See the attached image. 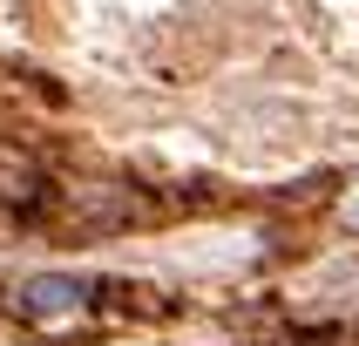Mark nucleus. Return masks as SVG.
<instances>
[{
	"mask_svg": "<svg viewBox=\"0 0 359 346\" xmlns=\"http://www.w3.org/2000/svg\"><path fill=\"white\" fill-rule=\"evenodd\" d=\"M0 312L48 346H81L102 319V285L81 272H27V279L0 285Z\"/></svg>",
	"mask_w": 359,
	"mask_h": 346,
	"instance_id": "nucleus-1",
	"label": "nucleus"
},
{
	"mask_svg": "<svg viewBox=\"0 0 359 346\" xmlns=\"http://www.w3.org/2000/svg\"><path fill=\"white\" fill-rule=\"evenodd\" d=\"M142 218H149V204L129 183H75V190H61V224L75 238H116V231H129Z\"/></svg>",
	"mask_w": 359,
	"mask_h": 346,
	"instance_id": "nucleus-2",
	"label": "nucleus"
},
{
	"mask_svg": "<svg viewBox=\"0 0 359 346\" xmlns=\"http://www.w3.org/2000/svg\"><path fill=\"white\" fill-rule=\"evenodd\" d=\"M0 204H7V211H34V204H48L41 170L20 157V149H7V142H0Z\"/></svg>",
	"mask_w": 359,
	"mask_h": 346,
	"instance_id": "nucleus-3",
	"label": "nucleus"
},
{
	"mask_svg": "<svg viewBox=\"0 0 359 346\" xmlns=\"http://www.w3.org/2000/svg\"><path fill=\"white\" fill-rule=\"evenodd\" d=\"M339 224H346V231H359V183L339 197Z\"/></svg>",
	"mask_w": 359,
	"mask_h": 346,
	"instance_id": "nucleus-4",
	"label": "nucleus"
},
{
	"mask_svg": "<svg viewBox=\"0 0 359 346\" xmlns=\"http://www.w3.org/2000/svg\"><path fill=\"white\" fill-rule=\"evenodd\" d=\"M278 346H325V340H278Z\"/></svg>",
	"mask_w": 359,
	"mask_h": 346,
	"instance_id": "nucleus-5",
	"label": "nucleus"
}]
</instances>
